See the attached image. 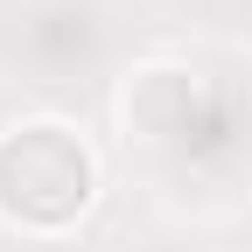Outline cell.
<instances>
[{"label": "cell", "instance_id": "obj_1", "mask_svg": "<svg viewBox=\"0 0 252 252\" xmlns=\"http://www.w3.org/2000/svg\"><path fill=\"white\" fill-rule=\"evenodd\" d=\"M98 203V147L70 119H14L0 133V224L21 238H63Z\"/></svg>", "mask_w": 252, "mask_h": 252}, {"label": "cell", "instance_id": "obj_2", "mask_svg": "<svg viewBox=\"0 0 252 252\" xmlns=\"http://www.w3.org/2000/svg\"><path fill=\"white\" fill-rule=\"evenodd\" d=\"M119 119H126V133H140L154 147L182 140L189 119H196V77L182 63H140L119 91Z\"/></svg>", "mask_w": 252, "mask_h": 252}]
</instances>
